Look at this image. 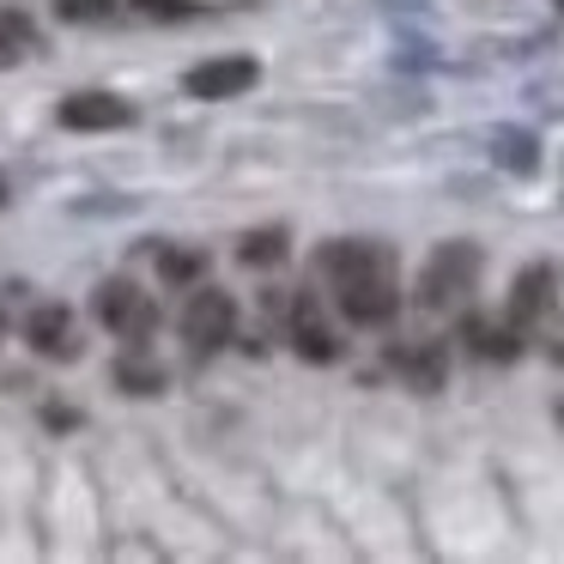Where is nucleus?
<instances>
[{"instance_id": "f257e3e1", "label": "nucleus", "mask_w": 564, "mask_h": 564, "mask_svg": "<svg viewBox=\"0 0 564 564\" xmlns=\"http://www.w3.org/2000/svg\"><path fill=\"white\" fill-rule=\"evenodd\" d=\"M316 273L334 285V304L352 328H389L401 316V268H394L389 243L370 237H334L322 243Z\"/></svg>"}, {"instance_id": "f03ea898", "label": "nucleus", "mask_w": 564, "mask_h": 564, "mask_svg": "<svg viewBox=\"0 0 564 564\" xmlns=\"http://www.w3.org/2000/svg\"><path fill=\"white\" fill-rule=\"evenodd\" d=\"M479 273H486V256H479V243H467V237H455V243H437L425 256V268H419V310H462L467 297H474Z\"/></svg>"}, {"instance_id": "7ed1b4c3", "label": "nucleus", "mask_w": 564, "mask_h": 564, "mask_svg": "<svg viewBox=\"0 0 564 564\" xmlns=\"http://www.w3.org/2000/svg\"><path fill=\"white\" fill-rule=\"evenodd\" d=\"M558 285H564L558 261H528V268L510 280V297H503V316H510L522 334L546 328V316L558 310Z\"/></svg>"}, {"instance_id": "20e7f679", "label": "nucleus", "mask_w": 564, "mask_h": 564, "mask_svg": "<svg viewBox=\"0 0 564 564\" xmlns=\"http://www.w3.org/2000/svg\"><path fill=\"white\" fill-rule=\"evenodd\" d=\"M98 322L110 334H122L128 346H147L152 340V328H159V304H152L147 292H134V285H122V280H110V285H98Z\"/></svg>"}, {"instance_id": "39448f33", "label": "nucleus", "mask_w": 564, "mask_h": 564, "mask_svg": "<svg viewBox=\"0 0 564 564\" xmlns=\"http://www.w3.org/2000/svg\"><path fill=\"white\" fill-rule=\"evenodd\" d=\"M231 334H237V297L231 292H213V285L188 292V304H183V340H195L200 352H213V346H225Z\"/></svg>"}, {"instance_id": "423d86ee", "label": "nucleus", "mask_w": 564, "mask_h": 564, "mask_svg": "<svg viewBox=\"0 0 564 564\" xmlns=\"http://www.w3.org/2000/svg\"><path fill=\"white\" fill-rule=\"evenodd\" d=\"M261 79V62H249V55H219V62H200L183 74V91L200 104H225V98H243L249 86Z\"/></svg>"}, {"instance_id": "0eeeda50", "label": "nucleus", "mask_w": 564, "mask_h": 564, "mask_svg": "<svg viewBox=\"0 0 564 564\" xmlns=\"http://www.w3.org/2000/svg\"><path fill=\"white\" fill-rule=\"evenodd\" d=\"M62 128H74V134H110V128H128L134 122V104L116 98V91H74V98H62Z\"/></svg>"}, {"instance_id": "6e6552de", "label": "nucleus", "mask_w": 564, "mask_h": 564, "mask_svg": "<svg viewBox=\"0 0 564 564\" xmlns=\"http://www.w3.org/2000/svg\"><path fill=\"white\" fill-rule=\"evenodd\" d=\"M389 365L401 370V382H406V389L437 394L443 382H449V346H443V340H413V346H394V352H389Z\"/></svg>"}, {"instance_id": "1a4fd4ad", "label": "nucleus", "mask_w": 564, "mask_h": 564, "mask_svg": "<svg viewBox=\"0 0 564 564\" xmlns=\"http://www.w3.org/2000/svg\"><path fill=\"white\" fill-rule=\"evenodd\" d=\"M522 340L528 334L516 328L510 316H462V346L474 358H491V365H516V358H522Z\"/></svg>"}, {"instance_id": "9d476101", "label": "nucleus", "mask_w": 564, "mask_h": 564, "mask_svg": "<svg viewBox=\"0 0 564 564\" xmlns=\"http://www.w3.org/2000/svg\"><path fill=\"white\" fill-rule=\"evenodd\" d=\"M285 340H292V352L310 358V365H334V358H340L334 328L316 316V297H297L292 304V328H285Z\"/></svg>"}, {"instance_id": "9b49d317", "label": "nucleus", "mask_w": 564, "mask_h": 564, "mask_svg": "<svg viewBox=\"0 0 564 564\" xmlns=\"http://www.w3.org/2000/svg\"><path fill=\"white\" fill-rule=\"evenodd\" d=\"M491 164L498 171H510V176H540V140H534V128H516V122H503V128H491Z\"/></svg>"}, {"instance_id": "f8f14e48", "label": "nucleus", "mask_w": 564, "mask_h": 564, "mask_svg": "<svg viewBox=\"0 0 564 564\" xmlns=\"http://www.w3.org/2000/svg\"><path fill=\"white\" fill-rule=\"evenodd\" d=\"M25 340L37 346L43 358H79V334H74V316L62 304H43L37 316L25 322Z\"/></svg>"}, {"instance_id": "ddd939ff", "label": "nucleus", "mask_w": 564, "mask_h": 564, "mask_svg": "<svg viewBox=\"0 0 564 564\" xmlns=\"http://www.w3.org/2000/svg\"><path fill=\"white\" fill-rule=\"evenodd\" d=\"M285 249H292V237H285L280 225H268V231H249L243 243H237V261H243V268H280Z\"/></svg>"}, {"instance_id": "4468645a", "label": "nucleus", "mask_w": 564, "mask_h": 564, "mask_svg": "<svg viewBox=\"0 0 564 564\" xmlns=\"http://www.w3.org/2000/svg\"><path fill=\"white\" fill-rule=\"evenodd\" d=\"M116 389H122V394H164V365L128 352L122 365H116Z\"/></svg>"}, {"instance_id": "2eb2a0df", "label": "nucleus", "mask_w": 564, "mask_h": 564, "mask_svg": "<svg viewBox=\"0 0 564 564\" xmlns=\"http://www.w3.org/2000/svg\"><path fill=\"white\" fill-rule=\"evenodd\" d=\"M200 273H207V256H200V249H159V280L164 285H195Z\"/></svg>"}, {"instance_id": "dca6fc26", "label": "nucleus", "mask_w": 564, "mask_h": 564, "mask_svg": "<svg viewBox=\"0 0 564 564\" xmlns=\"http://www.w3.org/2000/svg\"><path fill=\"white\" fill-rule=\"evenodd\" d=\"M62 19H110V0H62Z\"/></svg>"}, {"instance_id": "f3484780", "label": "nucleus", "mask_w": 564, "mask_h": 564, "mask_svg": "<svg viewBox=\"0 0 564 564\" xmlns=\"http://www.w3.org/2000/svg\"><path fill=\"white\" fill-rule=\"evenodd\" d=\"M134 7L152 19H188V0H134Z\"/></svg>"}, {"instance_id": "a211bd4d", "label": "nucleus", "mask_w": 564, "mask_h": 564, "mask_svg": "<svg viewBox=\"0 0 564 564\" xmlns=\"http://www.w3.org/2000/svg\"><path fill=\"white\" fill-rule=\"evenodd\" d=\"M50 425H55V431H74V425H79V419H74V413H67V406H50Z\"/></svg>"}, {"instance_id": "6ab92c4d", "label": "nucleus", "mask_w": 564, "mask_h": 564, "mask_svg": "<svg viewBox=\"0 0 564 564\" xmlns=\"http://www.w3.org/2000/svg\"><path fill=\"white\" fill-rule=\"evenodd\" d=\"M552 358H558V365H564V328L552 334Z\"/></svg>"}, {"instance_id": "aec40b11", "label": "nucleus", "mask_w": 564, "mask_h": 564, "mask_svg": "<svg viewBox=\"0 0 564 564\" xmlns=\"http://www.w3.org/2000/svg\"><path fill=\"white\" fill-rule=\"evenodd\" d=\"M0 207H7V176H0Z\"/></svg>"}, {"instance_id": "412c9836", "label": "nucleus", "mask_w": 564, "mask_h": 564, "mask_svg": "<svg viewBox=\"0 0 564 564\" xmlns=\"http://www.w3.org/2000/svg\"><path fill=\"white\" fill-rule=\"evenodd\" d=\"M558 425H564V401H558Z\"/></svg>"}, {"instance_id": "4be33fe9", "label": "nucleus", "mask_w": 564, "mask_h": 564, "mask_svg": "<svg viewBox=\"0 0 564 564\" xmlns=\"http://www.w3.org/2000/svg\"><path fill=\"white\" fill-rule=\"evenodd\" d=\"M552 7H558V13H564V0H552Z\"/></svg>"}]
</instances>
